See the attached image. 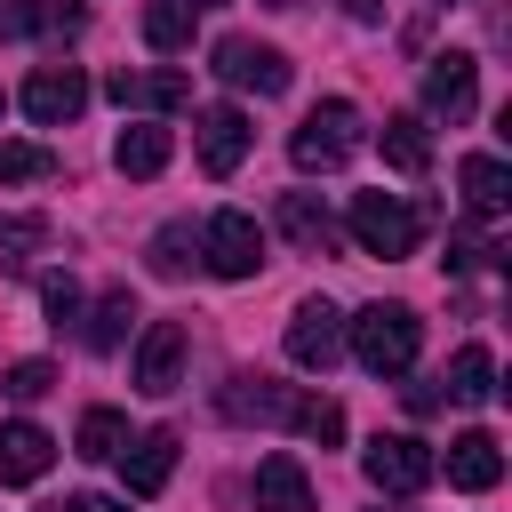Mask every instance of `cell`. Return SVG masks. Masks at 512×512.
<instances>
[{
	"instance_id": "1",
	"label": "cell",
	"mask_w": 512,
	"mask_h": 512,
	"mask_svg": "<svg viewBox=\"0 0 512 512\" xmlns=\"http://www.w3.org/2000/svg\"><path fill=\"white\" fill-rule=\"evenodd\" d=\"M344 344H352V360L368 376H408L416 368V344H424V320L408 304H360L344 320Z\"/></svg>"
},
{
	"instance_id": "2",
	"label": "cell",
	"mask_w": 512,
	"mask_h": 512,
	"mask_svg": "<svg viewBox=\"0 0 512 512\" xmlns=\"http://www.w3.org/2000/svg\"><path fill=\"white\" fill-rule=\"evenodd\" d=\"M352 144H360V112L344 104V96H328V104H312L304 120H296V136H288V152H296V168L312 176H328V168H344L352 160Z\"/></svg>"
},
{
	"instance_id": "3",
	"label": "cell",
	"mask_w": 512,
	"mask_h": 512,
	"mask_svg": "<svg viewBox=\"0 0 512 512\" xmlns=\"http://www.w3.org/2000/svg\"><path fill=\"white\" fill-rule=\"evenodd\" d=\"M416 208L400 200V192H352V240L368 248V256H416Z\"/></svg>"
},
{
	"instance_id": "4",
	"label": "cell",
	"mask_w": 512,
	"mask_h": 512,
	"mask_svg": "<svg viewBox=\"0 0 512 512\" xmlns=\"http://www.w3.org/2000/svg\"><path fill=\"white\" fill-rule=\"evenodd\" d=\"M200 264H208L216 280H256V272H264V224H256L248 208L208 216V232H200Z\"/></svg>"
},
{
	"instance_id": "5",
	"label": "cell",
	"mask_w": 512,
	"mask_h": 512,
	"mask_svg": "<svg viewBox=\"0 0 512 512\" xmlns=\"http://www.w3.org/2000/svg\"><path fill=\"white\" fill-rule=\"evenodd\" d=\"M360 472H368V488H384V496H416L440 464H432V448H424L416 432H376L368 456H360Z\"/></svg>"
},
{
	"instance_id": "6",
	"label": "cell",
	"mask_w": 512,
	"mask_h": 512,
	"mask_svg": "<svg viewBox=\"0 0 512 512\" xmlns=\"http://www.w3.org/2000/svg\"><path fill=\"white\" fill-rule=\"evenodd\" d=\"M208 72H216L224 88H256V96H280V88H288V56L264 48V40H248V32H224Z\"/></svg>"
},
{
	"instance_id": "7",
	"label": "cell",
	"mask_w": 512,
	"mask_h": 512,
	"mask_svg": "<svg viewBox=\"0 0 512 512\" xmlns=\"http://www.w3.org/2000/svg\"><path fill=\"white\" fill-rule=\"evenodd\" d=\"M336 352H344V312H336L328 296H304V304H296V320H288V360H296V368H312V376H328V368H336Z\"/></svg>"
},
{
	"instance_id": "8",
	"label": "cell",
	"mask_w": 512,
	"mask_h": 512,
	"mask_svg": "<svg viewBox=\"0 0 512 512\" xmlns=\"http://www.w3.org/2000/svg\"><path fill=\"white\" fill-rule=\"evenodd\" d=\"M480 104V64L464 56V48H440L432 64H424V112L432 120H464Z\"/></svg>"
},
{
	"instance_id": "9",
	"label": "cell",
	"mask_w": 512,
	"mask_h": 512,
	"mask_svg": "<svg viewBox=\"0 0 512 512\" xmlns=\"http://www.w3.org/2000/svg\"><path fill=\"white\" fill-rule=\"evenodd\" d=\"M248 136H256V128H248L240 104H208V112L192 120V152H200L208 176H232V168L248 160Z\"/></svg>"
},
{
	"instance_id": "10",
	"label": "cell",
	"mask_w": 512,
	"mask_h": 512,
	"mask_svg": "<svg viewBox=\"0 0 512 512\" xmlns=\"http://www.w3.org/2000/svg\"><path fill=\"white\" fill-rule=\"evenodd\" d=\"M80 104H88V80H80V64H40V72L24 80V112H32L40 128H64V120H80Z\"/></svg>"
},
{
	"instance_id": "11",
	"label": "cell",
	"mask_w": 512,
	"mask_h": 512,
	"mask_svg": "<svg viewBox=\"0 0 512 512\" xmlns=\"http://www.w3.org/2000/svg\"><path fill=\"white\" fill-rule=\"evenodd\" d=\"M176 384H184V320H152L144 344H136V392L168 400Z\"/></svg>"
},
{
	"instance_id": "12",
	"label": "cell",
	"mask_w": 512,
	"mask_h": 512,
	"mask_svg": "<svg viewBox=\"0 0 512 512\" xmlns=\"http://www.w3.org/2000/svg\"><path fill=\"white\" fill-rule=\"evenodd\" d=\"M432 464H448V488H464V496H488V488L504 480V448H496V432H456L448 456H432Z\"/></svg>"
},
{
	"instance_id": "13",
	"label": "cell",
	"mask_w": 512,
	"mask_h": 512,
	"mask_svg": "<svg viewBox=\"0 0 512 512\" xmlns=\"http://www.w3.org/2000/svg\"><path fill=\"white\" fill-rule=\"evenodd\" d=\"M104 96L120 104V112H176V104H192V80L184 72H112L104 80Z\"/></svg>"
},
{
	"instance_id": "14",
	"label": "cell",
	"mask_w": 512,
	"mask_h": 512,
	"mask_svg": "<svg viewBox=\"0 0 512 512\" xmlns=\"http://www.w3.org/2000/svg\"><path fill=\"white\" fill-rule=\"evenodd\" d=\"M216 408H224L232 424H288L296 392H288V384H272V376H232V384L216 392Z\"/></svg>"
},
{
	"instance_id": "15",
	"label": "cell",
	"mask_w": 512,
	"mask_h": 512,
	"mask_svg": "<svg viewBox=\"0 0 512 512\" xmlns=\"http://www.w3.org/2000/svg\"><path fill=\"white\" fill-rule=\"evenodd\" d=\"M120 480H128V496H160L176 480V432H136L120 448Z\"/></svg>"
},
{
	"instance_id": "16",
	"label": "cell",
	"mask_w": 512,
	"mask_h": 512,
	"mask_svg": "<svg viewBox=\"0 0 512 512\" xmlns=\"http://www.w3.org/2000/svg\"><path fill=\"white\" fill-rule=\"evenodd\" d=\"M48 464H56V440H48L40 424H24V416L0 424V488H32Z\"/></svg>"
},
{
	"instance_id": "17",
	"label": "cell",
	"mask_w": 512,
	"mask_h": 512,
	"mask_svg": "<svg viewBox=\"0 0 512 512\" xmlns=\"http://www.w3.org/2000/svg\"><path fill=\"white\" fill-rule=\"evenodd\" d=\"M456 184H464V208H472L480 224L512 216V176H504V160H496V152H472V160L456 168Z\"/></svg>"
},
{
	"instance_id": "18",
	"label": "cell",
	"mask_w": 512,
	"mask_h": 512,
	"mask_svg": "<svg viewBox=\"0 0 512 512\" xmlns=\"http://www.w3.org/2000/svg\"><path fill=\"white\" fill-rule=\"evenodd\" d=\"M256 512H312V480H304V464L288 448L256 464Z\"/></svg>"
},
{
	"instance_id": "19",
	"label": "cell",
	"mask_w": 512,
	"mask_h": 512,
	"mask_svg": "<svg viewBox=\"0 0 512 512\" xmlns=\"http://www.w3.org/2000/svg\"><path fill=\"white\" fill-rule=\"evenodd\" d=\"M168 152H176V136H168L160 120H128L120 144H112V168H120V176H160Z\"/></svg>"
},
{
	"instance_id": "20",
	"label": "cell",
	"mask_w": 512,
	"mask_h": 512,
	"mask_svg": "<svg viewBox=\"0 0 512 512\" xmlns=\"http://www.w3.org/2000/svg\"><path fill=\"white\" fill-rule=\"evenodd\" d=\"M280 232H288L304 256H328V248H336V216L320 208V192H280Z\"/></svg>"
},
{
	"instance_id": "21",
	"label": "cell",
	"mask_w": 512,
	"mask_h": 512,
	"mask_svg": "<svg viewBox=\"0 0 512 512\" xmlns=\"http://www.w3.org/2000/svg\"><path fill=\"white\" fill-rule=\"evenodd\" d=\"M440 384H448V400L480 408V400L496 392V360H488V344H464V352L448 360V376H440Z\"/></svg>"
},
{
	"instance_id": "22",
	"label": "cell",
	"mask_w": 512,
	"mask_h": 512,
	"mask_svg": "<svg viewBox=\"0 0 512 512\" xmlns=\"http://www.w3.org/2000/svg\"><path fill=\"white\" fill-rule=\"evenodd\" d=\"M384 160H392L400 176H424V160H432V136H424V120H416V112L384 120Z\"/></svg>"
},
{
	"instance_id": "23",
	"label": "cell",
	"mask_w": 512,
	"mask_h": 512,
	"mask_svg": "<svg viewBox=\"0 0 512 512\" xmlns=\"http://www.w3.org/2000/svg\"><path fill=\"white\" fill-rule=\"evenodd\" d=\"M288 432H304V440L336 448V440H344V408H336L328 392H296V408H288Z\"/></svg>"
},
{
	"instance_id": "24",
	"label": "cell",
	"mask_w": 512,
	"mask_h": 512,
	"mask_svg": "<svg viewBox=\"0 0 512 512\" xmlns=\"http://www.w3.org/2000/svg\"><path fill=\"white\" fill-rule=\"evenodd\" d=\"M72 448H80L88 464H112V456L128 448V416H120V408H88V416H80V440H72Z\"/></svg>"
},
{
	"instance_id": "25",
	"label": "cell",
	"mask_w": 512,
	"mask_h": 512,
	"mask_svg": "<svg viewBox=\"0 0 512 512\" xmlns=\"http://www.w3.org/2000/svg\"><path fill=\"white\" fill-rule=\"evenodd\" d=\"M192 16H200V8H184V0H152V8H144V40H152L160 56H176V48H192Z\"/></svg>"
},
{
	"instance_id": "26",
	"label": "cell",
	"mask_w": 512,
	"mask_h": 512,
	"mask_svg": "<svg viewBox=\"0 0 512 512\" xmlns=\"http://www.w3.org/2000/svg\"><path fill=\"white\" fill-rule=\"evenodd\" d=\"M128 320H136V296H128V288H112V296L96 304V320L80 328V336H88V352H112V344L128 336Z\"/></svg>"
},
{
	"instance_id": "27",
	"label": "cell",
	"mask_w": 512,
	"mask_h": 512,
	"mask_svg": "<svg viewBox=\"0 0 512 512\" xmlns=\"http://www.w3.org/2000/svg\"><path fill=\"white\" fill-rule=\"evenodd\" d=\"M48 248V224L40 216H0V264H32Z\"/></svg>"
},
{
	"instance_id": "28",
	"label": "cell",
	"mask_w": 512,
	"mask_h": 512,
	"mask_svg": "<svg viewBox=\"0 0 512 512\" xmlns=\"http://www.w3.org/2000/svg\"><path fill=\"white\" fill-rule=\"evenodd\" d=\"M40 176H56V152H40V144H0V184H40Z\"/></svg>"
},
{
	"instance_id": "29",
	"label": "cell",
	"mask_w": 512,
	"mask_h": 512,
	"mask_svg": "<svg viewBox=\"0 0 512 512\" xmlns=\"http://www.w3.org/2000/svg\"><path fill=\"white\" fill-rule=\"evenodd\" d=\"M192 248H200V240H192L184 224H168V232H152V272H160V280H176V272L192 264Z\"/></svg>"
},
{
	"instance_id": "30",
	"label": "cell",
	"mask_w": 512,
	"mask_h": 512,
	"mask_svg": "<svg viewBox=\"0 0 512 512\" xmlns=\"http://www.w3.org/2000/svg\"><path fill=\"white\" fill-rule=\"evenodd\" d=\"M0 392H8V400H40V392H56V368H48V360H16V368L0 376Z\"/></svg>"
},
{
	"instance_id": "31",
	"label": "cell",
	"mask_w": 512,
	"mask_h": 512,
	"mask_svg": "<svg viewBox=\"0 0 512 512\" xmlns=\"http://www.w3.org/2000/svg\"><path fill=\"white\" fill-rule=\"evenodd\" d=\"M40 304L56 312V328L80 320V280H72V272H48V280H40Z\"/></svg>"
},
{
	"instance_id": "32",
	"label": "cell",
	"mask_w": 512,
	"mask_h": 512,
	"mask_svg": "<svg viewBox=\"0 0 512 512\" xmlns=\"http://www.w3.org/2000/svg\"><path fill=\"white\" fill-rule=\"evenodd\" d=\"M40 32V0H0V40H24Z\"/></svg>"
},
{
	"instance_id": "33",
	"label": "cell",
	"mask_w": 512,
	"mask_h": 512,
	"mask_svg": "<svg viewBox=\"0 0 512 512\" xmlns=\"http://www.w3.org/2000/svg\"><path fill=\"white\" fill-rule=\"evenodd\" d=\"M40 24H48V32H80L88 8H80V0H40Z\"/></svg>"
},
{
	"instance_id": "34",
	"label": "cell",
	"mask_w": 512,
	"mask_h": 512,
	"mask_svg": "<svg viewBox=\"0 0 512 512\" xmlns=\"http://www.w3.org/2000/svg\"><path fill=\"white\" fill-rule=\"evenodd\" d=\"M48 512H128L120 496H96V488H80V496H64V504H48Z\"/></svg>"
},
{
	"instance_id": "35",
	"label": "cell",
	"mask_w": 512,
	"mask_h": 512,
	"mask_svg": "<svg viewBox=\"0 0 512 512\" xmlns=\"http://www.w3.org/2000/svg\"><path fill=\"white\" fill-rule=\"evenodd\" d=\"M344 16H360V24H376V16H384V0H344Z\"/></svg>"
},
{
	"instance_id": "36",
	"label": "cell",
	"mask_w": 512,
	"mask_h": 512,
	"mask_svg": "<svg viewBox=\"0 0 512 512\" xmlns=\"http://www.w3.org/2000/svg\"><path fill=\"white\" fill-rule=\"evenodd\" d=\"M184 8H224V0H184Z\"/></svg>"
},
{
	"instance_id": "37",
	"label": "cell",
	"mask_w": 512,
	"mask_h": 512,
	"mask_svg": "<svg viewBox=\"0 0 512 512\" xmlns=\"http://www.w3.org/2000/svg\"><path fill=\"white\" fill-rule=\"evenodd\" d=\"M272 8H296V0H272Z\"/></svg>"
},
{
	"instance_id": "38",
	"label": "cell",
	"mask_w": 512,
	"mask_h": 512,
	"mask_svg": "<svg viewBox=\"0 0 512 512\" xmlns=\"http://www.w3.org/2000/svg\"><path fill=\"white\" fill-rule=\"evenodd\" d=\"M0 112H8V96H0Z\"/></svg>"
}]
</instances>
